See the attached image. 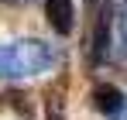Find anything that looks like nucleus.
<instances>
[{
	"instance_id": "nucleus-4",
	"label": "nucleus",
	"mask_w": 127,
	"mask_h": 120,
	"mask_svg": "<svg viewBox=\"0 0 127 120\" xmlns=\"http://www.w3.org/2000/svg\"><path fill=\"white\" fill-rule=\"evenodd\" d=\"M117 55L120 59H127V0H124V7H120V14H117Z\"/></svg>"
},
{
	"instance_id": "nucleus-2",
	"label": "nucleus",
	"mask_w": 127,
	"mask_h": 120,
	"mask_svg": "<svg viewBox=\"0 0 127 120\" xmlns=\"http://www.w3.org/2000/svg\"><path fill=\"white\" fill-rule=\"evenodd\" d=\"M93 106L106 113L110 120H127V96L117 86H96L93 89Z\"/></svg>"
},
{
	"instance_id": "nucleus-1",
	"label": "nucleus",
	"mask_w": 127,
	"mask_h": 120,
	"mask_svg": "<svg viewBox=\"0 0 127 120\" xmlns=\"http://www.w3.org/2000/svg\"><path fill=\"white\" fill-rule=\"evenodd\" d=\"M55 52L52 45L34 38L24 41H10V45H0V76L7 79H24V76H38L45 69H52Z\"/></svg>"
},
{
	"instance_id": "nucleus-3",
	"label": "nucleus",
	"mask_w": 127,
	"mask_h": 120,
	"mask_svg": "<svg viewBox=\"0 0 127 120\" xmlns=\"http://www.w3.org/2000/svg\"><path fill=\"white\" fill-rule=\"evenodd\" d=\"M45 14H48V24H52L59 34H69L72 24H76L72 0H45Z\"/></svg>"
}]
</instances>
